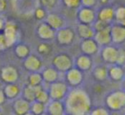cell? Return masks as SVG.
<instances>
[{"label":"cell","mask_w":125,"mask_h":115,"mask_svg":"<svg viewBox=\"0 0 125 115\" xmlns=\"http://www.w3.org/2000/svg\"><path fill=\"white\" fill-rule=\"evenodd\" d=\"M5 7V1L4 0H0V11L4 10Z\"/></svg>","instance_id":"obj_3"},{"label":"cell","mask_w":125,"mask_h":115,"mask_svg":"<svg viewBox=\"0 0 125 115\" xmlns=\"http://www.w3.org/2000/svg\"><path fill=\"white\" fill-rule=\"evenodd\" d=\"M66 2L68 3L70 5H72V6H74V5H76V4H78V0H66Z\"/></svg>","instance_id":"obj_2"},{"label":"cell","mask_w":125,"mask_h":115,"mask_svg":"<svg viewBox=\"0 0 125 115\" xmlns=\"http://www.w3.org/2000/svg\"><path fill=\"white\" fill-rule=\"evenodd\" d=\"M100 17L102 18L104 22H107V20L112 18V11H111V10H104V11L101 12Z\"/></svg>","instance_id":"obj_1"},{"label":"cell","mask_w":125,"mask_h":115,"mask_svg":"<svg viewBox=\"0 0 125 115\" xmlns=\"http://www.w3.org/2000/svg\"><path fill=\"white\" fill-rule=\"evenodd\" d=\"M47 2H48V1H45V2H44V4H46V5H47V4H48V3H47ZM50 5H52V4H48V6H50Z\"/></svg>","instance_id":"obj_4"}]
</instances>
